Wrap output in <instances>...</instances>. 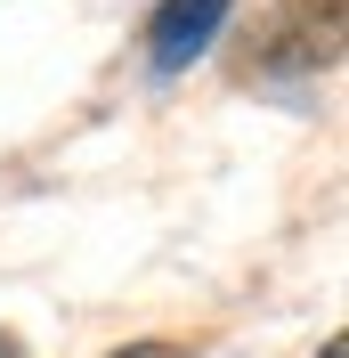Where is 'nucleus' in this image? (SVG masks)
<instances>
[{"label": "nucleus", "instance_id": "nucleus-1", "mask_svg": "<svg viewBox=\"0 0 349 358\" xmlns=\"http://www.w3.org/2000/svg\"><path fill=\"white\" fill-rule=\"evenodd\" d=\"M219 17H228V0H163L147 24V66L154 73H179V66H195L203 49H211Z\"/></svg>", "mask_w": 349, "mask_h": 358}, {"label": "nucleus", "instance_id": "nucleus-2", "mask_svg": "<svg viewBox=\"0 0 349 358\" xmlns=\"http://www.w3.org/2000/svg\"><path fill=\"white\" fill-rule=\"evenodd\" d=\"M114 358H195V350H179V342H131V350H114Z\"/></svg>", "mask_w": 349, "mask_h": 358}, {"label": "nucleus", "instance_id": "nucleus-3", "mask_svg": "<svg viewBox=\"0 0 349 358\" xmlns=\"http://www.w3.org/2000/svg\"><path fill=\"white\" fill-rule=\"evenodd\" d=\"M317 358H349V342H325V350H317Z\"/></svg>", "mask_w": 349, "mask_h": 358}, {"label": "nucleus", "instance_id": "nucleus-4", "mask_svg": "<svg viewBox=\"0 0 349 358\" xmlns=\"http://www.w3.org/2000/svg\"><path fill=\"white\" fill-rule=\"evenodd\" d=\"M0 358H24V350H17V342H8V334H0Z\"/></svg>", "mask_w": 349, "mask_h": 358}]
</instances>
